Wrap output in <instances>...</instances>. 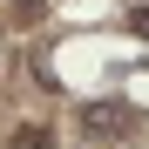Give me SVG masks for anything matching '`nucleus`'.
<instances>
[{
	"instance_id": "f257e3e1",
	"label": "nucleus",
	"mask_w": 149,
	"mask_h": 149,
	"mask_svg": "<svg viewBox=\"0 0 149 149\" xmlns=\"http://www.w3.org/2000/svg\"><path fill=\"white\" fill-rule=\"evenodd\" d=\"M129 129V102H81V136H122Z\"/></svg>"
},
{
	"instance_id": "f03ea898",
	"label": "nucleus",
	"mask_w": 149,
	"mask_h": 149,
	"mask_svg": "<svg viewBox=\"0 0 149 149\" xmlns=\"http://www.w3.org/2000/svg\"><path fill=\"white\" fill-rule=\"evenodd\" d=\"M47 142H54V136H47L41 122H20V129H14V149H47Z\"/></svg>"
}]
</instances>
